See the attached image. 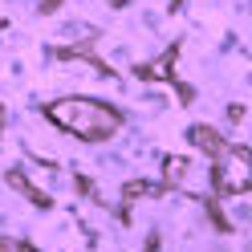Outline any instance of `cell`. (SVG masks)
Returning <instances> with one entry per match:
<instances>
[{
	"label": "cell",
	"mask_w": 252,
	"mask_h": 252,
	"mask_svg": "<svg viewBox=\"0 0 252 252\" xmlns=\"http://www.w3.org/2000/svg\"><path fill=\"white\" fill-rule=\"evenodd\" d=\"M49 114L61 122V126H69L73 134H86V138H94V134H110L114 130V110H106V106H98V102H61V106H53Z\"/></svg>",
	"instance_id": "obj_1"
}]
</instances>
